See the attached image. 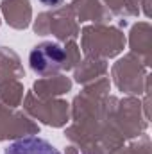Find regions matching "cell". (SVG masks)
I'll return each instance as SVG.
<instances>
[{
    "label": "cell",
    "mask_w": 152,
    "mask_h": 154,
    "mask_svg": "<svg viewBox=\"0 0 152 154\" xmlns=\"http://www.w3.org/2000/svg\"><path fill=\"white\" fill-rule=\"evenodd\" d=\"M65 61H66L65 50L61 48V45L52 43V41L39 43L38 47L32 48V52L29 56L31 68L36 74H41V75L54 74V72L61 70L63 65H65Z\"/></svg>",
    "instance_id": "1"
},
{
    "label": "cell",
    "mask_w": 152,
    "mask_h": 154,
    "mask_svg": "<svg viewBox=\"0 0 152 154\" xmlns=\"http://www.w3.org/2000/svg\"><path fill=\"white\" fill-rule=\"evenodd\" d=\"M4 154H61V152L43 138L25 136V138H18L13 143H9L5 147Z\"/></svg>",
    "instance_id": "2"
},
{
    "label": "cell",
    "mask_w": 152,
    "mask_h": 154,
    "mask_svg": "<svg viewBox=\"0 0 152 154\" xmlns=\"http://www.w3.org/2000/svg\"><path fill=\"white\" fill-rule=\"evenodd\" d=\"M43 5H48V7H54V5H59L63 0H39Z\"/></svg>",
    "instance_id": "3"
}]
</instances>
